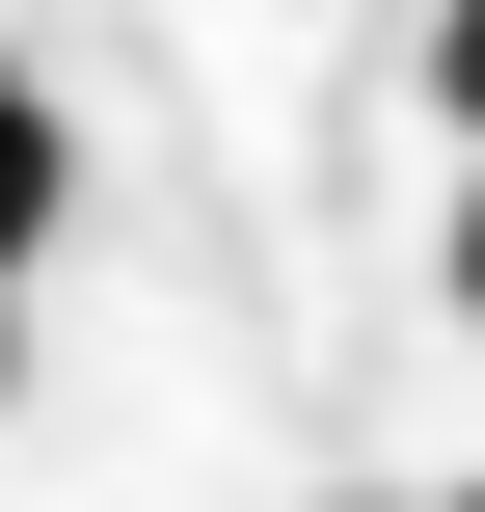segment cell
I'll return each mask as SVG.
<instances>
[{
	"label": "cell",
	"instance_id": "5b68a950",
	"mask_svg": "<svg viewBox=\"0 0 485 512\" xmlns=\"http://www.w3.org/2000/svg\"><path fill=\"white\" fill-rule=\"evenodd\" d=\"M459 512H485V486H459Z\"/></svg>",
	"mask_w": 485,
	"mask_h": 512
},
{
	"label": "cell",
	"instance_id": "6da1fadb",
	"mask_svg": "<svg viewBox=\"0 0 485 512\" xmlns=\"http://www.w3.org/2000/svg\"><path fill=\"white\" fill-rule=\"evenodd\" d=\"M54 189H81V135H54V81L0 54V297H27V243H54Z\"/></svg>",
	"mask_w": 485,
	"mask_h": 512
},
{
	"label": "cell",
	"instance_id": "277c9868",
	"mask_svg": "<svg viewBox=\"0 0 485 512\" xmlns=\"http://www.w3.org/2000/svg\"><path fill=\"white\" fill-rule=\"evenodd\" d=\"M0 378H27V297H0Z\"/></svg>",
	"mask_w": 485,
	"mask_h": 512
},
{
	"label": "cell",
	"instance_id": "7a4b0ae2",
	"mask_svg": "<svg viewBox=\"0 0 485 512\" xmlns=\"http://www.w3.org/2000/svg\"><path fill=\"white\" fill-rule=\"evenodd\" d=\"M432 135L485 162V0H432Z\"/></svg>",
	"mask_w": 485,
	"mask_h": 512
},
{
	"label": "cell",
	"instance_id": "3957f363",
	"mask_svg": "<svg viewBox=\"0 0 485 512\" xmlns=\"http://www.w3.org/2000/svg\"><path fill=\"white\" fill-rule=\"evenodd\" d=\"M432 270H459V324H485V162H459V216H432Z\"/></svg>",
	"mask_w": 485,
	"mask_h": 512
}]
</instances>
